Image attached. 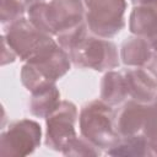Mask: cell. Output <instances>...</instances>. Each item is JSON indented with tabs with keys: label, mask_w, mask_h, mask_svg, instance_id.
I'll return each mask as SVG.
<instances>
[{
	"label": "cell",
	"mask_w": 157,
	"mask_h": 157,
	"mask_svg": "<svg viewBox=\"0 0 157 157\" xmlns=\"http://www.w3.org/2000/svg\"><path fill=\"white\" fill-rule=\"evenodd\" d=\"M76 120V105L69 101H60L59 105L45 118L47 147L58 152H63L67 145L77 137L75 130Z\"/></svg>",
	"instance_id": "cell-8"
},
{
	"label": "cell",
	"mask_w": 157,
	"mask_h": 157,
	"mask_svg": "<svg viewBox=\"0 0 157 157\" xmlns=\"http://www.w3.org/2000/svg\"><path fill=\"white\" fill-rule=\"evenodd\" d=\"M153 55L148 39L134 36L123 42L120 48V59L128 67L145 66Z\"/></svg>",
	"instance_id": "cell-12"
},
{
	"label": "cell",
	"mask_w": 157,
	"mask_h": 157,
	"mask_svg": "<svg viewBox=\"0 0 157 157\" xmlns=\"http://www.w3.org/2000/svg\"><path fill=\"white\" fill-rule=\"evenodd\" d=\"M109 156H153V152L142 134L120 136L118 141L107 150Z\"/></svg>",
	"instance_id": "cell-15"
},
{
	"label": "cell",
	"mask_w": 157,
	"mask_h": 157,
	"mask_svg": "<svg viewBox=\"0 0 157 157\" xmlns=\"http://www.w3.org/2000/svg\"><path fill=\"white\" fill-rule=\"evenodd\" d=\"M27 9L18 0H1V23L9 26L23 18Z\"/></svg>",
	"instance_id": "cell-17"
},
{
	"label": "cell",
	"mask_w": 157,
	"mask_h": 157,
	"mask_svg": "<svg viewBox=\"0 0 157 157\" xmlns=\"http://www.w3.org/2000/svg\"><path fill=\"white\" fill-rule=\"evenodd\" d=\"M156 101H157V97H156Z\"/></svg>",
	"instance_id": "cell-24"
},
{
	"label": "cell",
	"mask_w": 157,
	"mask_h": 157,
	"mask_svg": "<svg viewBox=\"0 0 157 157\" xmlns=\"http://www.w3.org/2000/svg\"><path fill=\"white\" fill-rule=\"evenodd\" d=\"M70 66L69 53L58 43H54L26 61L21 70V82L32 93L55 83L70 70Z\"/></svg>",
	"instance_id": "cell-2"
},
{
	"label": "cell",
	"mask_w": 157,
	"mask_h": 157,
	"mask_svg": "<svg viewBox=\"0 0 157 157\" xmlns=\"http://www.w3.org/2000/svg\"><path fill=\"white\" fill-rule=\"evenodd\" d=\"M134 5H140V4H145V2H151L155 0H131Z\"/></svg>",
	"instance_id": "cell-23"
},
{
	"label": "cell",
	"mask_w": 157,
	"mask_h": 157,
	"mask_svg": "<svg viewBox=\"0 0 157 157\" xmlns=\"http://www.w3.org/2000/svg\"><path fill=\"white\" fill-rule=\"evenodd\" d=\"M86 22L92 34L102 38L117 36L125 26V0H82Z\"/></svg>",
	"instance_id": "cell-5"
},
{
	"label": "cell",
	"mask_w": 157,
	"mask_h": 157,
	"mask_svg": "<svg viewBox=\"0 0 157 157\" xmlns=\"http://www.w3.org/2000/svg\"><path fill=\"white\" fill-rule=\"evenodd\" d=\"M63 153L65 156H98L101 155V150L81 136L74 139Z\"/></svg>",
	"instance_id": "cell-18"
},
{
	"label": "cell",
	"mask_w": 157,
	"mask_h": 157,
	"mask_svg": "<svg viewBox=\"0 0 157 157\" xmlns=\"http://www.w3.org/2000/svg\"><path fill=\"white\" fill-rule=\"evenodd\" d=\"M2 37L15 52L16 56L23 61L32 59L45 48L56 43L52 36L38 29L25 17L9 25Z\"/></svg>",
	"instance_id": "cell-6"
},
{
	"label": "cell",
	"mask_w": 157,
	"mask_h": 157,
	"mask_svg": "<svg viewBox=\"0 0 157 157\" xmlns=\"http://www.w3.org/2000/svg\"><path fill=\"white\" fill-rule=\"evenodd\" d=\"M129 29L134 36L148 40L157 36V0L134 6L129 17Z\"/></svg>",
	"instance_id": "cell-10"
},
{
	"label": "cell",
	"mask_w": 157,
	"mask_h": 157,
	"mask_svg": "<svg viewBox=\"0 0 157 157\" xmlns=\"http://www.w3.org/2000/svg\"><path fill=\"white\" fill-rule=\"evenodd\" d=\"M81 136L99 150H109L120 137L112 105L102 99L86 103L78 117Z\"/></svg>",
	"instance_id": "cell-3"
},
{
	"label": "cell",
	"mask_w": 157,
	"mask_h": 157,
	"mask_svg": "<svg viewBox=\"0 0 157 157\" xmlns=\"http://www.w3.org/2000/svg\"><path fill=\"white\" fill-rule=\"evenodd\" d=\"M27 10L31 7V6H33V5H36V4H39V2H44L45 0H18Z\"/></svg>",
	"instance_id": "cell-21"
},
{
	"label": "cell",
	"mask_w": 157,
	"mask_h": 157,
	"mask_svg": "<svg viewBox=\"0 0 157 157\" xmlns=\"http://www.w3.org/2000/svg\"><path fill=\"white\" fill-rule=\"evenodd\" d=\"M28 20L49 36H60L86 22L82 0H52L39 2L27 10Z\"/></svg>",
	"instance_id": "cell-1"
},
{
	"label": "cell",
	"mask_w": 157,
	"mask_h": 157,
	"mask_svg": "<svg viewBox=\"0 0 157 157\" xmlns=\"http://www.w3.org/2000/svg\"><path fill=\"white\" fill-rule=\"evenodd\" d=\"M129 97L134 101L150 104L157 97V80L144 67H129L123 71Z\"/></svg>",
	"instance_id": "cell-9"
},
{
	"label": "cell",
	"mask_w": 157,
	"mask_h": 157,
	"mask_svg": "<svg viewBox=\"0 0 157 157\" xmlns=\"http://www.w3.org/2000/svg\"><path fill=\"white\" fill-rule=\"evenodd\" d=\"M150 43H151V47H152V50L155 54H157V36L152 39H150Z\"/></svg>",
	"instance_id": "cell-22"
},
{
	"label": "cell",
	"mask_w": 157,
	"mask_h": 157,
	"mask_svg": "<svg viewBox=\"0 0 157 157\" xmlns=\"http://www.w3.org/2000/svg\"><path fill=\"white\" fill-rule=\"evenodd\" d=\"M1 64L6 65L7 63H13L16 59V54L15 52L10 48V45L7 44V42L5 40V38L2 37V56H1Z\"/></svg>",
	"instance_id": "cell-19"
},
{
	"label": "cell",
	"mask_w": 157,
	"mask_h": 157,
	"mask_svg": "<svg viewBox=\"0 0 157 157\" xmlns=\"http://www.w3.org/2000/svg\"><path fill=\"white\" fill-rule=\"evenodd\" d=\"M141 134L146 137L153 156H157V101L146 105L145 121Z\"/></svg>",
	"instance_id": "cell-16"
},
{
	"label": "cell",
	"mask_w": 157,
	"mask_h": 157,
	"mask_svg": "<svg viewBox=\"0 0 157 157\" xmlns=\"http://www.w3.org/2000/svg\"><path fill=\"white\" fill-rule=\"evenodd\" d=\"M146 105L147 104L136 102L134 99L125 102L115 117V125L120 136L141 134L145 121Z\"/></svg>",
	"instance_id": "cell-11"
},
{
	"label": "cell",
	"mask_w": 157,
	"mask_h": 157,
	"mask_svg": "<svg viewBox=\"0 0 157 157\" xmlns=\"http://www.w3.org/2000/svg\"><path fill=\"white\" fill-rule=\"evenodd\" d=\"M40 125L31 119L16 120L0 136V155L21 157L31 155L40 144Z\"/></svg>",
	"instance_id": "cell-7"
},
{
	"label": "cell",
	"mask_w": 157,
	"mask_h": 157,
	"mask_svg": "<svg viewBox=\"0 0 157 157\" xmlns=\"http://www.w3.org/2000/svg\"><path fill=\"white\" fill-rule=\"evenodd\" d=\"M71 63L81 69L109 71L119 65L117 47L107 38L87 34L70 52Z\"/></svg>",
	"instance_id": "cell-4"
},
{
	"label": "cell",
	"mask_w": 157,
	"mask_h": 157,
	"mask_svg": "<svg viewBox=\"0 0 157 157\" xmlns=\"http://www.w3.org/2000/svg\"><path fill=\"white\" fill-rule=\"evenodd\" d=\"M60 103V92L55 83L42 87L32 92L29 99V112L38 118H47Z\"/></svg>",
	"instance_id": "cell-14"
},
{
	"label": "cell",
	"mask_w": 157,
	"mask_h": 157,
	"mask_svg": "<svg viewBox=\"0 0 157 157\" xmlns=\"http://www.w3.org/2000/svg\"><path fill=\"white\" fill-rule=\"evenodd\" d=\"M156 80H157V54H155L153 53V55H152V58L150 59V61L144 66Z\"/></svg>",
	"instance_id": "cell-20"
},
{
	"label": "cell",
	"mask_w": 157,
	"mask_h": 157,
	"mask_svg": "<svg viewBox=\"0 0 157 157\" xmlns=\"http://www.w3.org/2000/svg\"><path fill=\"white\" fill-rule=\"evenodd\" d=\"M129 97L126 81L123 72L109 70L101 81V99L114 107L119 105Z\"/></svg>",
	"instance_id": "cell-13"
}]
</instances>
